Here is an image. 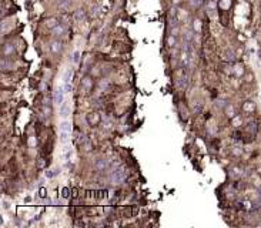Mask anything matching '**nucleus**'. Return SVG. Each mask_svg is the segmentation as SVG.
I'll use <instances>...</instances> for the list:
<instances>
[{
  "mask_svg": "<svg viewBox=\"0 0 261 228\" xmlns=\"http://www.w3.org/2000/svg\"><path fill=\"white\" fill-rule=\"evenodd\" d=\"M71 79H73V69H67L63 74V83H61L66 93L71 91Z\"/></svg>",
  "mask_w": 261,
  "mask_h": 228,
  "instance_id": "obj_1",
  "label": "nucleus"
},
{
  "mask_svg": "<svg viewBox=\"0 0 261 228\" xmlns=\"http://www.w3.org/2000/svg\"><path fill=\"white\" fill-rule=\"evenodd\" d=\"M126 180V171L123 170V168H117V170H114L113 173H111V181H113V184H120Z\"/></svg>",
  "mask_w": 261,
  "mask_h": 228,
  "instance_id": "obj_2",
  "label": "nucleus"
},
{
  "mask_svg": "<svg viewBox=\"0 0 261 228\" xmlns=\"http://www.w3.org/2000/svg\"><path fill=\"white\" fill-rule=\"evenodd\" d=\"M64 93H66V90L63 87V84L59 86L57 90H56V93H54V103L59 105V107L64 103Z\"/></svg>",
  "mask_w": 261,
  "mask_h": 228,
  "instance_id": "obj_3",
  "label": "nucleus"
},
{
  "mask_svg": "<svg viewBox=\"0 0 261 228\" xmlns=\"http://www.w3.org/2000/svg\"><path fill=\"white\" fill-rule=\"evenodd\" d=\"M107 195V191H103V190H99V191H86V197H90V198H104Z\"/></svg>",
  "mask_w": 261,
  "mask_h": 228,
  "instance_id": "obj_4",
  "label": "nucleus"
},
{
  "mask_svg": "<svg viewBox=\"0 0 261 228\" xmlns=\"http://www.w3.org/2000/svg\"><path fill=\"white\" fill-rule=\"evenodd\" d=\"M71 154H73L71 147H70L69 144H66V145L63 147V160H64V161H69L70 158H71Z\"/></svg>",
  "mask_w": 261,
  "mask_h": 228,
  "instance_id": "obj_5",
  "label": "nucleus"
},
{
  "mask_svg": "<svg viewBox=\"0 0 261 228\" xmlns=\"http://www.w3.org/2000/svg\"><path fill=\"white\" fill-rule=\"evenodd\" d=\"M70 130H71V124H70V121L63 120V121L60 123V131H63V133H70Z\"/></svg>",
  "mask_w": 261,
  "mask_h": 228,
  "instance_id": "obj_6",
  "label": "nucleus"
},
{
  "mask_svg": "<svg viewBox=\"0 0 261 228\" xmlns=\"http://www.w3.org/2000/svg\"><path fill=\"white\" fill-rule=\"evenodd\" d=\"M59 111H60V116L61 117H66L67 114H69V104L64 101L63 104L60 105V108H59Z\"/></svg>",
  "mask_w": 261,
  "mask_h": 228,
  "instance_id": "obj_7",
  "label": "nucleus"
},
{
  "mask_svg": "<svg viewBox=\"0 0 261 228\" xmlns=\"http://www.w3.org/2000/svg\"><path fill=\"white\" fill-rule=\"evenodd\" d=\"M61 195H63V198H69V197H70V190L67 188V187H66V188H63Z\"/></svg>",
  "mask_w": 261,
  "mask_h": 228,
  "instance_id": "obj_8",
  "label": "nucleus"
},
{
  "mask_svg": "<svg viewBox=\"0 0 261 228\" xmlns=\"http://www.w3.org/2000/svg\"><path fill=\"white\" fill-rule=\"evenodd\" d=\"M63 32H64L63 27H56V29H54V33H56V34H61Z\"/></svg>",
  "mask_w": 261,
  "mask_h": 228,
  "instance_id": "obj_9",
  "label": "nucleus"
},
{
  "mask_svg": "<svg viewBox=\"0 0 261 228\" xmlns=\"http://www.w3.org/2000/svg\"><path fill=\"white\" fill-rule=\"evenodd\" d=\"M57 171H59V170H52L50 173H46V177H54L57 174Z\"/></svg>",
  "mask_w": 261,
  "mask_h": 228,
  "instance_id": "obj_10",
  "label": "nucleus"
},
{
  "mask_svg": "<svg viewBox=\"0 0 261 228\" xmlns=\"http://www.w3.org/2000/svg\"><path fill=\"white\" fill-rule=\"evenodd\" d=\"M76 17H77V19H83V17H84L83 10H79V12H77V14H76Z\"/></svg>",
  "mask_w": 261,
  "mask_h": 228,
  "instance_id": "obj_11",
  "label": "nucleus"
},
{
  "mask_svg": "<svg viewBox=\"0 0 261 228\" xmlns=\"http://www.w3.org/2000/svg\"><path fill=\"white\" fill-rule=\"evenodd\" d=\"M71 193H73V197H77V195H79V190H77V188H73V190H71Z\"/></svg>",
  "mask_w": 261,
  "mask_h": 228,
  "instance_id": "obj_12",
  "label": "nucleus"
},
{
  "mask_svg": "<svg viewBox=\"0 0 261 228\" xmlns=\"http://www.w3.org/2000/svg\"><path fill=\"white\" fill-rule=\"evenodd\" d=\"M40 197H46V190H44V188L40 190Z\"/></svg>",
  "mask_w": 261,
  "mask_h": 228,
  "instance_id": "obj_13",
  "label": "nucleus"
},
{
  "mask_svg": "<svg viewBox=\"0 0 261 228\" xmlns=\"http://www.w3.org/2000/svg\"><path fill=\"white\" fill-rule=\"evenodd\" d=\"M74 61H76V63L79 61V52H76V53H74Z\"/></svg>",
  "mask_w": 261,
  "mask_h": 228,
  "instance_id": "obj_14",
  "label": "nucleus"
}]
</instances>
